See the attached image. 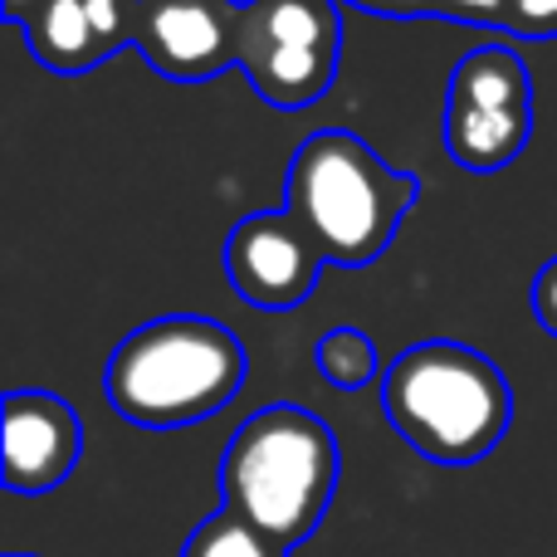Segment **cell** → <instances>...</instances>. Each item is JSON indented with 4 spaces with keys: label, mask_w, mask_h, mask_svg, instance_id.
<instances>
[{
    "label": "cell",
    "mask_w": 557,
    "mask_h": 557,
    "mask_svg": "<svg viewBox=\"0 0 557 557\" xmlns=\"http://www.w3.org/2000/svg\"><path fill=\"white\" fill-rule=\"evenodd\" d=\"M15 557H20V553H15Z\"/></svg>",
    "instance_id": "cell-18"
},
{
    "label": "cell",
    "mask_w": 557,
    "mask_h": 557,
    "mask_svg": "<svg viewBox=\"0 0 557 557\" xmlns=\"http://www.w3.org/2000/svg\"><path fill=\"white\" fill-rule=\"evenodd\" d=\"M84 425L54 392H10L0 421V474L10 494H49L74 474Z\"/></svg>",
    "instance_id": "cell-9"
},
{
    "label": "cell",
    "mask_w": 557,
    "mask_h": 557,
    "mask_svg": "<svg viewBox=\"0 0 557 557\" xmlns=\"http://www.w3.org/2000/svg\"><path fill=\"white\" fill-rule=\"evenodd\" d=\"M337 490V441L327 421L294 401L255 411L221 460L225 513L245 519L278 548H294L323 523Z\"/></svg>",
    "instance_id": "cell-4"
},
{
    "label": "cell",
    "mask_w": 557,
    "mask_h": 557,
    "mask_svg": "<svg viewBox=\"0 0 557 557\" xmlns=\"http://www.w3.org/2000/svg\"><path fill=\"white\" fill-rule=\"evenodd\" d=\"M143 0H39L20 29L49 74H94L108 54L137 45Z\"/></svg>",
    "instance_id": "cell-10"
},
{
    "label": "cell",
    "mask_w": 557,
    "mask_h": 557,
    "mask_svg": "<svg viewBox=\"0 0 557 557\" xmlns=\"http://www.w3.org/2000/svg\"><path fill=\"white\" fill-rule=\"evenodd\" d=\"M504 29L519 39H557V0H504Z\"/></svg>",
    "instance_id": "cell-13"
},
{
    "label": "cell",
    "mask_w": 557,
    "mask_h": 557,
    "mask_svg": "<svg viewBox=\"0 0 557 557\" xmlns=\"http://www.w3.org/2000/svg\"><path fill=\"white\" fill-rule=\"evenodd\" d=\"M382 416L435 465H480L513 421L504 372L470 343L431 337L382 372Z\"/></svg>",
    "instance_id": "cell-3"
},
{
    "label": "cell",
    "mask_w": 557,
    "mask_h": 557,
    "mask_svg": "<svg viewBox=\"0 0 557 557\" xmlns=\"http://www.w3.org/2000/svg\"><path fill=\"white\" fill-rule=\"evenodd\" d=\"M235 0H143L137 5V54L172 84H206L240 59Z\"/></svg>",
    "instance_id": "cell-8"
},
{
    "label": "cell",
    "mask_w": 557,
    "mask_h": 557,
    "mask_svg": "<svg viewBox=\"0 0 557 557\" xmlns=\"http://www.w3.org/2000/svg\"><path fill=\"white\" fill-rule=\"evenodd\" d=\"M337 54H343L337 0H245L235 69L278 113L313 108L333 88Z\"/></svg>",
    "instance_id": "cell-5"
},
{
    "label": "cell",
    "mask_w": 557,
    "mask_h": 557,
    "mask_svg": "<svg viewBox=\"0 0 557 557\" xmlns=\"http://www.w3.org/2000/svg\"><path fill=\"white\" fill-rule=\"evenodd\" d=\"M533 137V78L509 45L460 54L445 88V152L465 172L519 162Z\"/></svg>",
    "instance_id": "cell-6"
},
{
    "label": "cell",
    "mask_w": 557,
    "mask_h": 557,
    "mask_svg": "<svg viewBox=\"0 0 557 557\" xmlns=\"http://www.w3.org/2000/svg\"><path fill=\"white\" fill-rule=\"evenodd\" d=\"M231 288L260 313H294L323 278V255L288 211H255L225 235L221 250Z\"/></svg>",
    "instance_id": "cell-7"
},
{
    "label": "cell",
    "mask_w": 557,
    "mask_h": 557,
    "mask_svg": "<svg viewBox=\"0 0 557 557\" xmlns=\"http://www.w3.org/2000/svg\"><path fill=\"white\" fill-rule=\"evenodd\" d=\"M313 362H318V372H323V382L337 386V392H362V386H372L376 367H382L376 362L372 337H367L362 327H347V323L327 327V333L318 337Z\"/></svg>",
    "instance_id": "cell-11"
},
{
    "label": "cell",
    "mask_w": 557,
    "mask_h": 557,
    "mask_svg": "<svg viewBox=\"0 0 557 557\" xmlns=\"http://www.w3.org/2000/svg\"><path fill=\"white\" fill-rule=\"evenodd\" d=\"M435 15L460 20V25H499L504 29V0H431Z\"/></svg>",
    "instance_id": "cell-15"
},
{
    "label": "cell",
    "mask_w": 557,
    "mask_h": 557,
    "mask_svg": "<svg viewBox=\"0 0 557 557\" xmlns=\"http://www.w3.org/2000/svg\"><path fill=\"white\" fill-rule=\"evenodd\" d=\"M337 5H357L367 15H386V20H416V15H435L431 0H337Z\"/></svg>",
    "instance_id": "cell-16"
},
{
    "label": "cell",
    "mask_w": 557,
    "mask_h": 557,
    "mask_svg": "<svg viewBox=\"0 0 557 557\" xmlns=\"http://www.w3.org/2000/svg\"><path fill=\"white\" fill-rule=\"evenodd\" d=\"M529 304H533V318H539L543 333L557 337V255L533 274V288H529Z\"/></svg>",
    "instance_id": "cell-14"
},
{
    "label": "cell",
    "mask_w": 557,
    "mask_h": 557,
    "mask_svg": "<svg viewBox=\"0 0 557 557\" xmlns=\"http://www.w3.org/2000/svg\"><path fill=\"white\" fill-rule=\"evenodd\" d=\"M245 343L215 318L172 313L133 327L103 362V401L143 431H182L245 386Z\"/></svg>",
    "instance_id": "cell-1"
},
{
    "label": "cell",
    "mask_w": 557,
    "mask_h": 557,
    "mask_svg": "<svg viewBox=\"0 0 557 557\" xmlns=\"http://www.w3.org/2000/svg\"><path fill=\"white\" fill-rule=\"evenodd\" d=\"M416 196L421 182L386 166L347 127L304 137L284 176V211L337 270H367L396 240Z\"/></svg>",
    "instance_id": "cell-2"
},
{
    "label": "cell",
    "mask_w": 557,
    "mask_h": 557,
    "mask_svg": "<svg viewBox=\"0 0 557 557\" xmlns=\"http://www.w3.org/2000/svg\"><path fill=\"white\" fill-rule=\"evenodd\" d=\"M186 557H284L278 543H270L264 533H255L245 519L235 513H215L196 529V539L186 543Z\"/></svg>",
    "instance_id": "cell-12"
},
{
    "label": "cell",
    "mask_w": 557,
    "mask_h": 557,
    "mask_svg": "<svg viewBox=\"0 0 557 557\" xmlns=\"http://www.w3.org/2000/svg\"><path fill=\"white\" fill-rule=\"evenodd\" d=\"M35 5H39V0H0V10H5V20H10V25H20V20H25Z\"/></svg>",
    "instance_id": "cell-17"
}]
</instances>
